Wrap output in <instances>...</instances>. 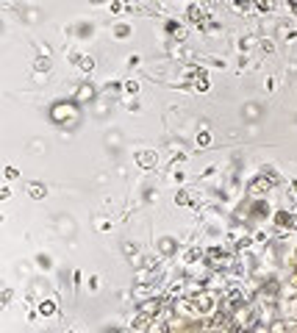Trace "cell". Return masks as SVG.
<instances>
[{
  "label": "cell",
  "instance_id": "obj_1",
  "mask_svg": "<svg viewBox=\"0 0 297 333\" xmlns=\"http://www.w3.org/2000/svg\"><path fill=\"white\" fill-rule=\"evenodd\" d=\"M72 114H75V106H69V103H56V106L50 109V120L61 125V122H67Z\"/></svg>",
  "mask_w": 297,
  "mask_h": 333
},
{
  "label": "cell",
  "instance_id": "obj_2",
  "mask_svg": "<svg viewBox=\"0 0 297 333\" xmlns=\"http://www.w3.org/2000/svg\"><path fill=\"white\" fill-rule=\"evenodd\" d=\"M272 189V180L270 178H255L250 183V195H261V192H270Z\"/></svg>",
  "mask_w": 297,
  "mask_h": 333
},
{
  "label": "cell",
  "instance_id": "obj_3",
  "mask_svg": "<svg viewBox=\"0 0 297 333\" xmlns=\"http://www.w3.org/2000/svg\"><path fill=\"white\" fill-rule=\"evenodd\" d=\"M275 220H278V225H280V228H286V225H292V217H289L286 211H280L278 217H275Z\"/></svg>",
  "mask_w": 297,
  "mask_h": 333
},
{
  "label": "cell",
  "instance_id": "obj_4",
  "mask_svg": "<svg viewBox=\"0 0 297 333\" xmlns=\"http://www.w3.org/2000/svg\"><path fill=\"white\" fill-rule=\"evenodd\" d=\"M172 250H175V242H172V239H161V253H167V256H170Z\"/></svg>",
  "mask_w": 297,
  "mask_h": 333
},
{
  "label": "cell",
  "instance_id": "obj_5",
  "mask_svg": "<svg viewBox=\"0 0 297 333\" xmlns=\"http://www.w3.org/2000/svg\"><path fill=\"white\" fill-rule=\"evenodd\" d=\"M159 311V303H144L142 306V314H156Z\"/></svg>",
  "mask_w": 297,
  "mask_h": 333
},
{
  "label": "cell",
  "instance_id": "obj_6",
  "mask_svg": "<svg viewBox=\"0 0 297 333\" xmlns=\"http://www.w3.org/2000/svg\"><path fill=\"white\" fill-rule=\"evenodd\" d=\"M86 97H92V86H81V94H78V100H86Z\"/></svg>",
  "mask_w": 297,
  "mask_h": 333
},
{
  "label": "cell",
  "instance_id": "obj_7",
  "mask_svg": "<svg viewBox=\"0 0 297 333\" xmlns=\"http://www.w3.org/2000/svg\"><path fill=\"white\" fill-rule=\"evenodd\" d=\"M42 314H53V303H42Z\"/></svg>",
  "mask_w": 297,
  "mask_h": 333
},
{
  "label": "cell",
  "instance_id": "obj_8",
  "mask_svg": "<svg viewBox=\"0 0 297 333\" xmlns=\"http://www.w3.org/2000/svg\"><path fill=\"white\" fill-rule=\"evenodd\" d=\"M295 11H297V0H295Z\"/></svg>",
  "mask_w": 297,
  "mask_h": 333
}]
</instances>
